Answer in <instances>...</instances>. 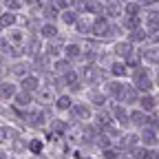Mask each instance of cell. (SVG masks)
<instances>
[{
  "instance_id": "cell-6",
  "label": "cell",
  "mask_w": 159,
  "mask_h": 159,
  "mask_svg": "<svg viewBox=\"0 0 159 159\" xmlns=\"http://www.w3.org/2000/svg\"><path fill=\"white\" fill-rule=\"evenodd\" d=\"M111 53H113L115 60H128L130 55L137 53V47L130 42V40L122 38V40H115V42L111 44Z\"/></svg>"
},
{
  "instance_id": "cell-19",
  "label": "cell",
  "mask_w": 159,
  "mask_h": 159,
  "mask_svg": "<svg viewBox=\"0 0 159 159\" xmlns=\"http://www.w3.org/2000/svg\"><path fill=\"white\" fill-rule=\"evenodd\" d=\"M124 5H126V0H108L106 9H104V16L111 22H119V20L124 18Z\"/></svg>"
},
{
  "instance_id": "cell-20",
  "label": "cell",
  "mask_w": 159,
  "mask_h": 159,
  "mask_svg": "<svg viewBox=\"0 0 159 159\" xmlns=\"http://www.w3.org/2000/svg\"><path fill=\"white\" fill-rule=\"evenodd\" d=\"M64 47H66V40L60 35L57 40H51V42H44V55L49 60H57L64 55Z\"/></svg>"
},
{
  "instance_id": "cell-30",
  "label": "cell",
  "mask_w": 159,
  "mask_h": 159,
  "mask_svg": "<svg viewBox=\"0 0 159 159\" xmlns=\"http://www.w3.org/2000/svg\"><path fill=\"white\" fill-rule=\"evenodd\" d=\"M40 38L44 40V42H51V40H57L60 38V22H44L40 27Z\"/></svg>"
},
{
  "instance_id": "cell-34",
  "label": "cell",
  "mask_w": 159,
  "mask_h": 159,
  "mask_svg": "<svg viewBox=\"0 0 159 159\" xmlns=\"http://www.w3.org/2000/svg\"><path fill=\"white\" fill-rule=\"evenodd\" d=\"M73 69H75V64L69 62L66 57H57V60H53V62H51V73H55V75H66V73L73 71Z\"/></svg>"
},
{
  "instance_id": "cell-45",
  "label": "cell",
  "mask_w": 159,
  "mask_h": 159,
  "mask_svg": "<svg viewBox=\"0 0 159 159\" xmlns=\"http://www.w3.org/2000/svg\"><path fill=\"white\" fill-rule=\"evenodd\" d=\"M155 159H159V148H157V150H155Z\"/></svg>"
},
{
  "instance_id": "cell-2",
  "label": "cell",
  "mask_w": 159,
  "mask_h": 159,
  "mask_svg": "<svg viewBox=\"0 0 159 159\" xmlns=\"http://www.w3.org/2000/svg\"><path fill=\"white\" fill-rule=\"evenodd\" d=\"M155 73H150V69L144 64V66H139L137 71H133L130 73V84L142 93V95H146V93H150L157 84H155V77H152Z\"/></svg>"
},
{
  "instance_id": "cell-35",
  "label": "cell",
  "mask_w": 159,
  "mask_h": 159,
  "mask_svg": "<svg viewBox=\"0 0 159 159\" xmlns=\"http://www.w3.org/2000/svg\"><path fill=\"white\" fill-rule=\"evenodd\" d=\"M126 40H130V42L137 47H144V44H148V31H146V27H139V29H135V31H128L126 33Z\"/></svg>"
},
{
  "instance_id": "cell-9",
  "label": "cell",
  "mask_w": 159,
  "mask_h": 159,
  "mask_svg": "<svg viewBox=\"0 0 159 159\" xmlns=\"http://www.w3.org/2000/svg\"><path fill=\"white\" fill-rule=\"evenodd\" d=\"M84 99L95 108V111H99V108H106L108 104H111V99H108V95L102 91V86H97V89H86L84 91Z\"/></svg>"
},
{
  "instance_id": "cell-15",
  "label": "cell",
  "mask_w": 159,
  "mask_h": 159,
  "mask_svg": "<svg viewBox=\"0 0 159 159\" xmlns=\"http://www.w3.org/2000/svg\"><path fill=\"white\" fill-rule=\"evenodd\" d=\"M137 55L142 57V62H144L146 66L159 69V44H157V47H148V44L139 47V49H137Z\"/></svg>"
},
{
  "instance_id": "cell-48",
  "label": "cell",
  "mask_w": 159,
  "mask_h": 159,
  "mask_svg": "<svg viewBox=\"0 0 159 159\" xmlns=\"http://www.w3.org/2000/svg\"><path fill=\"white\" fill-rule=\"evenodd\" d=\"M102 2H108V0H102Z\"/></svg>"
},
{
  "instance_id": "cell-49",
  "label": "cell",
  "mask_w": 159,
  "mask_h": 159,
  "mask_svg": "<svg viewBox=\"0 0 159 159\" xmlns=\"http://www.w3.org/2000/svg\"><path fill=\"white\" fill-rule=\"evenodd\" d=\"M157 148H159V146H157Z\"/></svg>"
},
{
  "instance_id": "cell-18",
  "label": "cell",
  "mask_w": 159,
  "mask_h": 159,
  "mask_svg": "<svg viewBox=\"0 0 159 159\" xmlns=\"http://www.w3.org/2000/svg\"><path fill=\"white\" fill-rule=\"evenodd\" d=\"M71 122H66V119H62V117H51V122H49V126H47V130L49 133H53L55 137H60V139H64L69 133H71Z\"/></svg>"
},
{
  "instance_id": "cell-4",
  "label": "cell",
  "mask_w": 159,
  "mask_h": 159,
  "mask_svg": "<svg viewBox=\"0 0 159 159\" xmlns=\"http://www.w3.org/2000/svg\"><path fill=\"white\" fill-rule=\"evenodd\" d=\"M51 117H49V108H42V106H31L27 113H25V126L29 128H42L44 124L49 126Z\"/></svg>"
},
{
  "instance_id": "cell-31",
  "label": "cell",
  "mask_w": 159,
  "mask_h": 159,
  "mask_svg": "<svg viewBox=\"0 0 159 159\" xmlns=\"http://www.w3.org/2000/svg\"><path fill=\"white\" fill-rule=\"evenodd\" d=\"M73 104H75V99H73V95L64 91V93H60V95H57V99H55V104H53V108H55L57 113H71Z\"/></svg>"
},
{
  "instance_id": "cell-41",
  "label": "cell",
  "mask_w": 159,
  "mask_h": 159,
  "mask_svg": "<svg viewBox=\"0 0 159 159\" xmlns=\"http://www.w3.org/2000/svg\"><path fill=\"white\" fill-rule=\"evenodd\" d=\"M115 146V142H113V139L102 130V133H99L97 137H95V148H99V150H106V148H113Z\"/></svg>"
},
{
  "instance_id": "cell-8",
  "label": "cell",
  "mask_w": 159,
  "mask_h": 159,
  "mask_svg": "<svg viewBox=\"0 0 159 159\" xmlns=\"http://www.w3.org/2000/svg\"><path fill=\"white\" fill-rule=\"evenodd\" d=\"M108 111L113 113V119H115L117 126H122L124 130L130 128V108H128V106L119 104V102H111V104H108Z\"/></svg>"
},
{
  "instance_id": "cell-27",
  "label": "cell",
  "mask_w": 159,
  "mask_h": 159,
  "mask_svg": "<svg viewBox=\"0 0 159 159\" xmlns=\"http://www.w3.org/2000/svg\"><path fill=\"white\" fill-rule=\"evenodd\" d=\"M5 35H7V40H9L13 47H20V49H22L25 42L29 40V33H27L25 27H16V29H11V31H5Z\"/></svg>"
},
{
  "instance_id": "cell-14",
  "label": "cell",
  "mask_w": 159,
  "mask_h": 159,
  "mask_svg": "<svg viewBox=\"0 0 159 159\" xmlns=\"http://www.w3.org/2000/svg\"><path fill=\"white\" fill-rule=\"evenodd\" d=\"M22 51H25V57L27 60H33L38 55H42L44 53V40L40 38V35H29V40L25 42Z\"/></svg>"
},
{
  "instance_id": "cell-38",
  "label": "cell",
  "mask_w": 159,
  "mask_h": 159,
  "mask_svg": "<svg viewBox=\"0 0 159 159\" xmlns=\"http://www.w3.org/2000/svg\"><path fill=\"white\" fill-rule=\"evenodd\" d=\"M44 148H47V144H44L42 137H31V139H29V152H31V155L44 157Z\"/></svg>"
},
{
  "instance_id": "cell-5",
  "label": "cell",
  "mask_w": 159,
  "mask_h": 159,
  "mask_svg": "<svg viewBox=\"0 0 159 159\" xmlns=\"http://www.w3.org/2000/svg\"><path fill=\"white\" fill-rule=\"evenodd\" d=\"M33 73V66H31V60H16V62H11L9 66H7V75H9V80H16V82H20L22 77H27V75H31Z\"/></svg>"
},
{
  "instance_id": "cell-29",
  "label": "cell",
  "mask_w": 159,
  "mask_h": 159,
  "mask_svg": "<svg viewBox=\"0 0 159 159\" xmlns=\"http://www.w3.org/2000/svg\"><path fill=\"white\" fill-rule=\"evenodd\" d=\"M93 124H95V126H99L102 130L115 124V119H113V113L108 111V106H106V108H99V111H95V117H93Z\"/></svg>"
},
{
  "instance_id": "cell-1",
  "label": "cell",
  "mask_w": 159,
  "mask_h": 159,
  "mask_svg": "<svg viewBox=\"0 0 159 159\" xmlns=\"http://www.w3.org/2000/svg\"><path fill=\"white\" fill-rule=\"evenodd\" d=\"M77 73H80V80L84 82L86 89H97L111 77L108 71L104 66H99V64H80Z\"/></svg>"
},
{
  "instance_id": "cell-11",
  "label": "cell",
  "mask_w": 159,
  "mask_h": 159,
  "mask_svg": "<svg viewBox=\"0 0 159 159\" xmlns=\"http://www.w3.org/2000/svg\"><path fill=\"white\" fill-rule=\"evenodd\" d=\"M18 91H20V86H18L16 80H9V77L2 80L0 82V104H13Z\"/></svg>"
},
{
  "instance_id": "cell-46",
  "label": "cell",
  "mask_w": 159,
  "mask_h": 159,
  "mask_svg": "<svg viewBox=\"0 0 159 159\" xmlns=\"http://www.w3.org/2000/svg\"><path fill=\"white\" fill-rule=\"evenodd\" d=\"M53 159H66V157H53Z\"/></svg>"
},
{
  "instance_id": "cell-10",
  "label": "cell",
  "mask_w": 159,
  "mask_h": 159,
  "mask_svg": "<svg viewBox=\"0 0 159 159\" xmlns=\"http://www.w3.org/2000/svg\"><path fill=\"white\" fill-rule=\"evenodd\" d=\"M142 146V142H139V133L137 130H124V135L115 142V148H119L122 152H130L133 148Z\"/></svg>"
},
{
  "instance_id": "cell-36",
  "label": "cell",
  "mask_w": 159,
  "mask_h": 159,
  "mask_svg": "<svg viewBox=\"0 0 159 159\" xmlns=\"http://www.w3.org/2000/svg\"><path fill=\"white\" fill-rule=\"evenodd\" d=\"M77 20H80V13L75 11V9H66V11H62L60 13V18H57V22H60V27H75L77 25Z\"/></svg>"
},
{
  "instance_id": "cell-16",
  "label": "cell",
  "mask_w": 159,
  "mask_h": 159,
  "mask_svg": "<svg viewBox=\"0 0 159 159\" xmlns=\"http://www.w3.org/2000/svg\"><path fill=\"white\" fill-rule=\"evenodd\" d=\"M124 86H126V80H115V77H108L106 82L102 84V91L108 95L111 102H117L119 95H122V91H124Z\"/></svg>"
},
{
  "instance_id": "cell-43",
  "label": "cell",
  "mask_w": 159,
  "mask_h": 159,
  "mask_svg": "<svg viewBox=\"0 0 159 159\" xmlns=\"http://www.w3.org/2000/svg\"><path fill=\"white\" fill-rule=\"evenodd\" d=\"M42 2H44V0H25V7H27L29 11H35V9L42 7Z\"/></svg>"
},
{
  "instance_id": "cell-13",
  "label": "cell",
  "mask_w": 159,
  "mask_h": 159,
  "mask_svg": "<svg viewBox=\"0 0 159 159\" xmlns=\"http://www.w3.org/2000/svg\"><path fill=\"white\" fill-rule=\"evenodd\" d=\"M57 95H60V93H57L53 86L44 84L42 89H40V91L35 93V106H42V108L53 106V104H55V99H57Z\"/></svg>"
},
{
  "instance_id": "cell-37",
  "label": "cell",
  "mask_w": 159,
  "mask_h": 159,
  "mask_svg": "<svg viewBox=\"0 0 159 159\" xmlns=\"http://www.w3.org/2000/svg\"><path fill=\"white\" fill-rule=\"evenodd\" d=\"M144 5H139L137 0H126V5H124V16L128 18H139V16H144Z\"/></svg>"
},
{
  "instance_id": "cell-28",
  "label": "cell",
  "mask_w": 159,
  "mask_h": 159,
  "mask_svg": "<svg viewBox=\"0 0 159 159\" xmlns=\"http://www.w3.org/2000/svg\"><path fill=\"white\" fill-rule=\"evenodd\" d=\"M106 71H108V75L115 77V80H124V77L130 75V71H128V66H126L124 60H113V62L106 66Z\"/></svg>"
},
{
  "instance_id": "cell-22",
  "label": "cell",
  "mask_w": 159,
  "mask_h": 159,
  "mask_svg": "<svg viewBox=\"0 0 159 159\" xmlns=\"http://www.w3.org/2000/svg\"><path fill=\"white\" fill-rule=\"evenodd\" d=\"M18 86L22 89V91H29V93H33V95H35L40 89L44 86V80L40 77V75H35V73H31V75H27V77H22V80H20V82H18Z\"/></svg>"
},
{
  "instance_id": "cell-21",
  "label": "cell",
  "mask_w": 159,
  "mask_h": 159,
  "mask_svg": "<svg viewBox=\"0 0 159 159\" xmlns=\"http://www.w3.org/2000/svg\"><path fill=\"white\" fill-rule=\"evenodd\" d=\"M20 20H22V13L5 11L2 16H0V33L11 31V29H16V27H22V25H20Z\"/></svg>"
},
{
  "instance_id": "cell-39",
  "label": "cell",
  "mask_w": 159,
  "mask_h": 159,
  "mask_svg": "<svg viewBox=\"0 0 159 159\" xmlns=\"http://www.w3.org/2000/svg\"><path fill=\"white\" fill-rule=\"evenodd\" d=\"M9 150L13 152V157H16V155H22V152H27V150H29V139H25V137H18L13 144H9Z\"/></svg>"
},
{
  "instance_id": "cell-17",
  "label": "cell",
  "mask_w": 159,
  "mask_h": 159,
  "mask_svg": "<svg viewBox=\"0 0 159 159\" xmlns=\"http://www.w3.org/2000/svg\"><path fill=\"white\" fill-rule=\"evenodd\" d=\"M82 55H84V42H80V40H71V42H66L64 47V55L69 62H82Z\"/></svg>"
},
{
  "instance_id": "cell-25",
  "label": "cell",
  "mask_w": 159,
  "mask_h": 159,
  "mask_svg": "<svg viewBox=\"0 0 159 159\" xmlns=\"http://www.w3.org/2000/svg\"><path fill=\"white\" fill-rule=\"evenodd\" d=\"M18 137H22L18 126L13 124H0V144H13Z\"/></svg>"
},
{
  "instance_id": "cell-33",
  "label": "cell",
  "mask_w": 159,
  "mask_h": 159,
  "mask_svg": "<svg viewBox=\"0 0 159 159\" xmlns=\"http://www.w3.org/2000/svg\"><path fill=\"white\" fill-rule=\"evenodd\" d=\"M91 27H93V18L91 16H80L77 25L73 27V31L82 38H91Z\"/></svg>"
},
{
  "instance_id": "cell-47",
  "label": "cell",
  "mask_w": 159,
  "mask_h": 159,
  "mask_svg": "<svg viewBox=\"0 0 159 159\" xmlns=\"http://www.w3.org/2000/svg\"><path fill=\"white\" fill-rule=\"evenodd\" d=\"M9 159H18V157H13V155H11V157H9Z\"/></svg>"
},
{
  "instance_id": "cell-32",
  "label": "cell",
  "mask_w": 159,
  "mask_h": 159,
  "mask_svg": "<svg viewBox=\"0 0 159 159\" xmlns=\"http://www.w3.org/2000/svg\"><path fill=\"white\" fill-rule=\"evenodd\" d=\"M137 108H142L144 113H157V111H159V99H157V95H152V93L142 95Z\"/></svg>"
},
{
  "instance_id": "cell-44",
  "label": "cell",
  "mask_w": 159,
  "mask_h": 159,
  "mask_svg": "<svg viewBox=\"0 0 159 159\" xmlns=\"http://www.w3.org/2000/svg\"><path fill=\"white\" fill-rule=\"evenodd\" d=\"M11 155H9V150L7 148H0V159H9Z\"/></svg>"
},
{
  "instance_id": "cell-26",
  "label": "cell",
  "mask_w": 159,
  "mask_h": 159,
  "mask_svg": "<svg viewBox=\"0 0 159 159\" xmlns=\"http://www.w3.org/2000/svg\"><path fill=\"white\" fill-rule=\"evenodd\" d=\"M13 106L20 108V111H29L31 106H35V95L29 93V91H22V89H20L18 95H16V99H13Z\"/></svg>"
},
{
  "instance_id": "cell-42",
  "label": "cell",
  "mask_w": 159,
  "mask_h": 159,
  "mask_svg": "<svg viewBox=\"0 0 159 159\" xmlns=\"http://www.w3.org/2000/svg\"><path fill=\"white\" fill-rule=\"evenodd\" d=\"M122 155H124V152L119 150V148H115V146H113V148L102 150V157H104V159H122Z\"/></svg>"
},
{
  "instance_id": "cell-40",
  "label": "cell",
  "mask_w": 159,
  "mask_h": 159,
  "mask_svg": "<svg viewBox=\"0 0 159 159\" xmlns=\"http://www.w3.org/2000/svg\"><path fill=\"white\" fill-rule=\"evenodd\" d=\"M0 5L5 7V11H13V13H22L25 7V0H0Z\"/></svg>"
},
{
  "instance_id": "cell-3",
  "label": "cell",
  "mask_w": 159,
  "mask_h": 159,
  "mask_svg": "<svg viewBox=\"0 0 159 159\" xmlns=\"http://www.w3.org/2000/svg\"><path fill=\"white\" fill-rule=\"evenodd\" d=\"M69 117H71V122L77 124V126H80V124H91L93 117H95V108L86 102V99H82V102H75V104H73Z\"/></svg>"
},
{
  "instance_id": "cell-12",
  "label": "cell",
  "mask_w": 159,
  "mask_h": 159,
  "mask_svg": "<svg viewBox=\"0 0 159 159\" xmlns=\"http://www.w3.org/2000/svg\"><path fill=\"white\" fill-rule=\"evenodd\" d=\"M139 99H142V93H139L130 82H126V86H124V91H122V95H119L117 102L128 106V108H137L139 106Z\"/></svg>"
},
{
  "instance_id": "cell-7",
  "label": "cell",
  "mask_w": 159,
  "mask_h": 159,
  "mask_svg": "<svg viewBox=\"0 0 159 159\" xmlns=\"http://www.w3.org/2000/svg\"><path fill=\"white\" fill-rule=\"evenodd\" d=\"M111 27L113 22L106 18V16H99V18H93V27H91V38L95 40H106L111 38Z\"/></svg>"
},
{
  "instance_id": "cell-23",
  "label": "cell",
  "mask_w": 159,
  "mask_h": 159,
  "mask_svg": "<svg viewBox=\"0 0 159 159\" xmlns=\"http://www.w3.org/2000/svg\"><path fill=\"white\" fill-rule=\"evenodd\" d=\"M139 142H142L144 148H157L159 146V130L146 126L144 130H139Z\"/></svg>"
},
{
  "instance_id": "cell-24",
  "label": "cell",
  "mask_w": 159,
  "mask_h": 159,
  "mask_svg": "<svg viewBox=\"0 0 159 159\" xmlns=\"http://www.w3.org/2000/svg\"><path fill=\"white\" fill-rule=\"evenodd\" d=\"M150 113H144L142 108H130V128L135 130H144L148 126Z\"/></svg>"
}]
</instances>
